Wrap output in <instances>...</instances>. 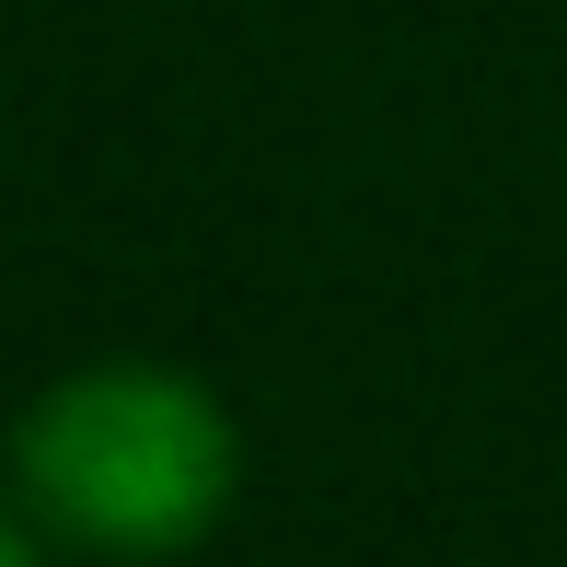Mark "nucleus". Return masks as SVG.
<instances>
[{
  "instance_id": "nucleus-2",
  "label": "nucleus",
  "mask_w": 567,
  "mask_h": 567,
  "mask_svg": "<svg viewBox=\"0 0 567 567\" xmlns=\"http://www.w3.org/2000/svg\"><path fill=\"white\" fill-rule=\"evenodd\" d=\"M0 567H47V545H35V522H23V509H0Z\"/></svg>"
},
{
  "instance_id": "nucleus-1",
  "label": "nucleus",
  "mask_w": 567,
  "mask_h": 567,
  "mask_svg": "<svg viewBox=\"0 0 567 567\" xmlns=\"http://www.w3.org/2000/svg\"><path fill=\"white\" fill-rule=\"evenodd\" d=\"M12 486L35 533L116 567H163L231 522L244 429L174 359H82L12 417Z\"/></svg>"
}]
</instances>
